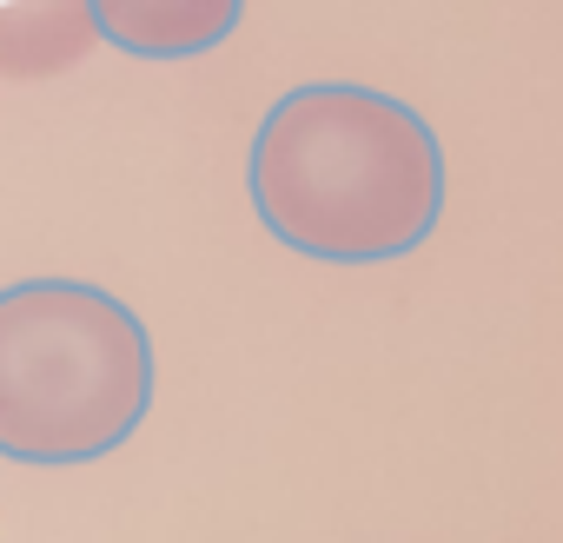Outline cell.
I'll return each mask as SVG.
<instances>
[{
	"label": "cell",
	"instance_id": "cell-1",
	"mask_svg": "<svg viewBox=\"0 0 563 543\" xmlns=\"http://www.w3.org/2000/svg\"><path fill=\"white\" fill-rule=\"evenodd\" d=\"M245 192L258 225L299 258L385 265L438 232L444 146L398 93L312 80L258 120Z\"/></svg>",
	"mask_w": 563,
	"mask_h": 543
},
{
	"label": "cell",
	"instance_id": "cell-2",
	"mask_svg": "<svg viewBox=\"0 0 563 543\" xmlns=\"http://www.w3.org/2000/svg\"><path fill=\"white\" fill-rule=\"evenodd\" d=\"M153 411V339L140 312L80 279L0 292V457L93 464Z\"/></svg>",
	"mask_w": 563,
	"mask_h": 543
},
{
	"label": "cell",
	"instance_id": "cell-3",
	"mask_svg": "<svg viewBox=\"0 0 563 543\" xmlns=\"http://www.w3.org/2000/svg\"><path fill=\"white\" fill-rule=\"evenodd\" d=\"M87 21L133 60H192L245 21V0H87Z\"/></svg>",
	"mask_w": 563,
	"mask_h": 543
}]
</instances>
